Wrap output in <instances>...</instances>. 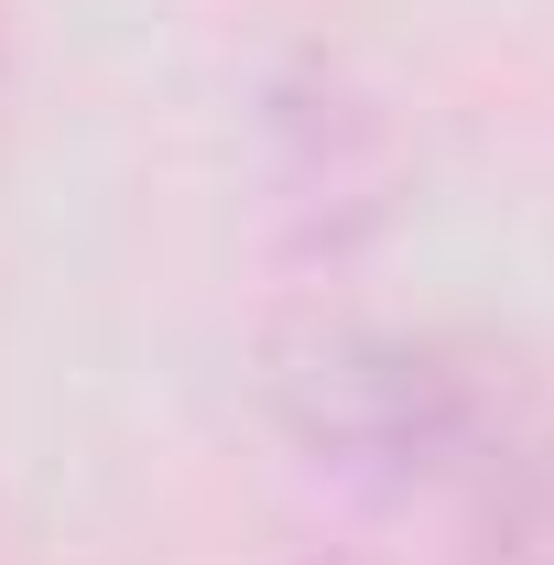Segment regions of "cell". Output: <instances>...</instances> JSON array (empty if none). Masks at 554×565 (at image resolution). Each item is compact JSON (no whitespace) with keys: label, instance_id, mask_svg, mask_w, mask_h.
Returning <instances> with one entry per match:
<instances>
[{"label":"cell","instance_id":"1","mask_svg":"<svg viewBox=\"0 0 554 565\" xmlns=\"http://www.w3.org/2000/svg\"><path fill=\"white\" fill-rule=\"evenodd\" d=\"M294 446L392 500L446 511L468 565H554V403L446 327H316L273 370Z\"/></svg>","mask_w":554,"mask_h":565}]
</instances>
